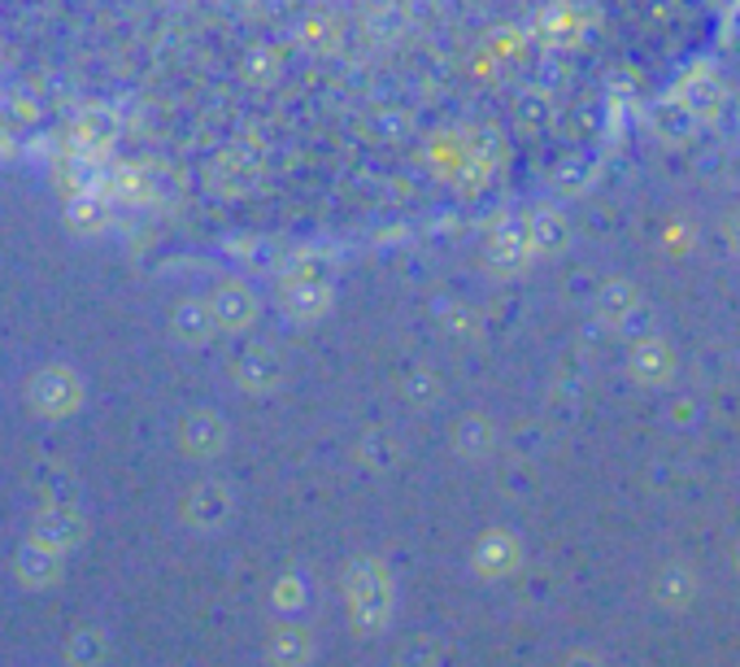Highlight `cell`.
<instances>
[{
  "label": "cell",
  "mask_w": 740,
  "mask_h": 667,
  "mask_svg": "<svg viewBox=\"0 0 740 667\" xmlns=\"http://www.w3.org/2000/svg\"><path fill=\"white\" fill-rule=\"evenodd\" d=\"M349 602H353V615L362 624H379L388 615V602H392V589L388 580L374 572V568H358L349 575Z\"/></svg>",
  "instance_id": "1"
},
{
  "label": "cell",
  "mask_w": 740,
  "mask_h": 667,
  "mask_svg": "<svg viewBox=\"0 0 740 667\" xmlns=\"http://www.w3.org/2000/svg\"><path fill=\"white\" fill-rule=\"evenodd\" d=\"M79 537V519L66 515V510H48L40 524H35V546H70Z\"/></svg>",
  "instance_id": "2"
},
{
  "label": "cell",
  "mask_w": 740,
  "mask_h": 667,
  "mask_svg": "<svg viewBox=\"0 0 740 667\" xmlns=\"http://www.w3.org/2000/svg\"><path fill=\"white\" fill-rule=\"evenodd\" d=\"M214 319L222 327H244L253 319V297L244 288H222L218 292V305H214Z\"/></svg>",
  "instance_id": "3"
},
{
  "label": "cell",
  "mask_w": 740,
  "mask_h": 667,
  "mask_svg": "<svg viewBox=\"0 0 740 667\" xmlns=\"http://www.w3.org/2000/svg\"><path fill=\"white\" fill-rule=\"evenodd\" d=\"M35 392H48V397H35V401H44L48 410H66V406H75L79 401V384L66 380V376H44V380H35Z\"/></svg>",
  "instance_id": "4"
},
{
  "label": "cell",
  "mask_w": 740,
  "mask_h": 667,
  "mask_svg": "<svg viewBox=\"0 0 740 667\" xmlns=\"http://www.w3.org/2000/svg\"><path fill=\"white\" fill-rule=\"evenodd\" d=\"M184 441L192 445V450L209 454V450H218V441H222V423H218V419H209V415H200V419H192V423H187Z\"/></svg>",
  "instance_id": "5"
},
{
  "label": "cell",
  "mask_w": 740,
  "mask_h": 667,
  "mask_svg": "<svg viewBox=\"0 0 740 667\" xmlns=\"http://www.w3.org/2000/svg\"><path fill=\"white\" fill-rule=\"evenodd\" d=\"M240 380L253 384V388H266L279 380V363L262 349V354H244V367H240Z\"/></svg>",
  "instance_id": "6"
},
{
  "label": "cell",
  "mask_w": 740,
  "mask_h": 667,
  "mask_svg": "<svg viewBox=\"0 0 740 667\" xmlns=\"http://www.w3.org/2000/svg\"><path fill=\"white\" fill-rule=\"evenodd\" d=\"M214 327V310H200V305H184L179 314H175V332L184 336V341H200L205 332Z\"/></svg>",
  "instance_id": "7"
},
{
  "label": "cell",
  "mask_w": 740,
  "mask_h": 667,
  "mask_svg": "<svg viewBox=\"0 0 740 667\" xmlns=\"http://www.w3.org/2000/svg\"><path fill=\"white\" fill-rule=\"evenodd\" d=\"M100 655H105V642H100L96 633H84V637H75V642H70V650H66V659H70V664H84V667L96 664Z\"/></svg>",
  "instance_id": "8"
},
{
  "label": "cell",
  "mask_w": 740,
  "mask_h": 667,
  "mask_svg": "<svg viewBox=\"0 0 740 667\" xmlns=\"http://www.w3.org/2000/svg\"><path fill=\"white\" fill-rule=\"evenodd\" d=\"M53 568H57V563H53L48 555H40V559H35V550L22 555V572H26V580H53Z\"/></svg>",
  "instance_id": "9"
}]
</instances>
